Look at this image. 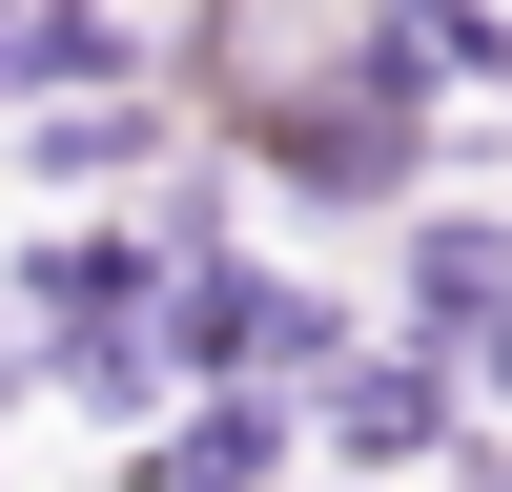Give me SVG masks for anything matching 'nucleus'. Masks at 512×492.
Listing matches in <instances>:
<instances>
[{"mask_svg": "<svg viewBox=\"0 0 512 492\" xmlns=\"http://www.w3.org/2000/svg\"><path fill=\"white\" fill-rule=\"evenodd\" d=\"M328 21H349L369 62H410L431 103H472V82H512V0H328Z\"/></svg>", "mask_w": 512, "mask_h": 492, "instance_id": "39448f33", "label": "nucleus"}, {"mask_svg": "<svg viewBox=\"0 0 512 492\" xmlns=\"http://www.w3.org/2000/svg\"><path fill=\"white\" fill-rule=\"evenodd\" d=\"M369 328L492 349V328H512V205H410V226H390V267H369Z\"/></svg>", "mask_w": 512, "mask_h": 492, "instance_id": "7ed1b4c3", "label": "nucleus"}, {"mask_svg": "<svg viewBox=\"0 0 512 492\" xmlns=\"http://www.w3.org/2000/svg\"><path fill=\"white\" fill-rule=\"evenodd\" d=\"M451 492H512V451H472V472H451Z\"/></svg>", "mask_w": 512, "mask_h": 492, "instance_id": "6e6552de", "label": "nucleus"}, {"mask_svg": "<svg viewBox=\"0 0 512 492\" xmlns=\"http://www.w3.org/2000/svg\"><path fill=\"white\" fill-rule=\"evenodd\" d=\"M0 82H21V0H0Z\"/></svg>", "mask_w": 512, "mask_h": 492, "instance_id": "1a4fd4ad", "label": "nucleus"}, {"mask_svg": "<svg viewBox=\"0 0 512 492\" xmlns=\"http://www.w3.org/2000/svg\"><path fill=\"white\" fill-rule=\"evenodd\" d=\"M205 144H226L267 205H308V226H410V205H431V164H451V103L328 21V41H267V62L205 103Z\"/></svg>", "mask_w": 512, "mask_h": 492, "instance_id": "f257e3e1", "label": "nucleus"}, {"mask_svg": "<svg viewBox=\"0 0 512 492\" xmlns=\"http://www.w3.org/2000/svg\"><path fill=\"white\" fill-rule=\"evenodd\" d=\"M472 431H492V410H472V349H431V328H369V349L308 390V451L369 472V492H451Z\"/></svg>", "mask_w": 512, "mask_h": 492, "instance_id": "f03ea898", "label": "nucleus"}, {"mask_svg": "<svg viewBox=\"0 0 512 492\" xmlns=\"http://www.w3.org/2000/svg\"><path fill=\"white\" fill-rule=\"evenodd\" d=\"M472 410H492V431H512V328H492V349H472Z\"/></svg>", "mask_w": 512, "mask_h": 492, "instance_id": "423d86ee", "label": "nucleus"}, {"mask_svg": "<svg viewBox=\"0 0 512 492\" xmlns=\"http://www.w3.org/2000/svg\"><path fill=\"white\" fill-rule=\"evenodd\" d=\"M123 492H205V472H164V451H123Z\"/></svg>", "mask_w": 512, "mask_h": 492, "instance_id": "0eeeda50", "label": "nucleus"}, {"mask_svg": "<svg viewBox=\"0 0 512 492\" xmlns=\"http://www.w3.org/2000/svg\"><path fill=\"white\" fill-rule=\"evenodd\" d=\"M21 164H41V185H164V164H185V82H103V103H41V123H21Z\"/></svg>", "mask_w": 512, "mask_h": 492, "instance_id": "20e7f679", "label": "nucleus"}]
</instances>
